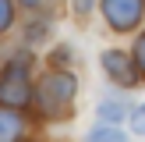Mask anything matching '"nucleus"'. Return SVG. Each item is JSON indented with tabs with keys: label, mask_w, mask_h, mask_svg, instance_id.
<instances>
[{
	"label": "nucleus",
	"mask_w": 145,
	"mask_h": 142,
	"mask_svg": "<svg viewBox=\"0 0 145 142\" xmlns=\"http://www.w3.org/2000/svg\"><path fill=\"white\" fill-rule=\"evenodd\" d=\"M74 92H78L74 75H67V71H50V75L35 85L32 99H35V106H39L46 117H57V114H67Z\"/></svg>",
	"instance_id": "obj_1"
},
{
	"label": "nucleus",
	"mask_w": 145,
	"mask_h": 142,
	"mask_svg": "<svg viewBox=\"0 0 145 142\" xmlns=\"http://www.w3.org/2000/svg\"><path fill=\"white\" fill-rule=\"evenodd\" d=\"M32 103V82H28V68L21 60H11L0 71V106L11 110H25Z\"/></svg>",
	"instance_id": "obj_2"
},
{
	"label": "nucleus",
	"mask_w": 145,
	"mask_h": 142,
	"mask_svg": "<svg viewBox=\"0 0 145 142\" xmlns=\"http://www.w3.org/2000/svg\"><path fill=\"white\" fill-rule=\"evenodd\" d=\"M142 14H145V0H103V18L117 32L135 28L142 21Z\"/></svg>",
	"instance_id": "obj_3"
},
{
	"label": "nucleus",
	"mask_w": 145,
	"mask_h": 142,
	"mask_svg": "<svg viewBox=\"0 0 145 142\" xmlns=\"http://www.w3.org/2000/svg\"><path fill=\"white\" fill-rule=\"evenodd\" d=\"M103 71L113 78L117 85H138V68H135V57H127V53H120V50H106L103 53Z\"/></svg>",
	"instance_id": "obj_4"
},
{
	"label": "nucleus",
	"mask_w": 145,
	"mask_h": 142,
	"mask_svg": "<svg viewBox=\"0 0 145 142\" xmlns=\"http://www.w3.org/2000/svg\"><path fill=\"white\" fill-rule=\"evenodd\" d=\"M21 114L11 110V106H0V142H21Z\"/></svg>",
	"instance_id": "obj_5"
},
{
	"label": "nucleus",
	"mask_w": 145,
	"mask_h": 142,
	"mask_svg": "<svg viewBox=\"0 0 145 142\" xmlns=\"http://www.w3.org/2000/svg\"><path fill=\"white\" fill-rule=\"evenodd\" d=\"M99 117H103V121H120V117H127V106L106 99V103H99Z\"/></svg>",
	"instance_id": "obj_6"
},
{
	"label": "nucleus",
	"mask_w": 145,
	"mask_h": 142,
	"mask_svg": "<svg viewBox=\"0 0 145 142\" xmlns=\"http://www.w3.org/2000/svg\"><path fill=\"white\" fill-rule=\"evenodd\" d=\"M85 142H127V139L117 131V128H96V131H92Z\"/></svg>",
	"instance_id": "obj_7"
},
{
	"label": "nucleus",
	"mask_w": 145,
	"mask_h": 142,
	"mask_svg": "<svg viewBox=\"0 0 145 142\" xmlns=\"http://www.w3.org/2000/svg\"><path fill=\"white\" fill-rule=\"evenodd\" d=\"M11 21H14V0H0V32L11 28Z\"/></svg>",
	"instance_id": "obj_8"
},
{
	"label": "nucleus",
	"mask_w": 145,
	"mask_h": 142,
	"mask_svg": "<svg viewBox=\"0 0 145 142\" xmlns=\"http://www.w3.org/2000/svg\"><path fill=\"white\" fill-rule=\"evenodd\" d=\"M135 68H138V75H145V32L135 43Z\"/></svg>",
	"instance_id": "obj_9"
},
{
	"label": "nucleus",
	"mask_w": 145,
	"mask_h": 142,
	"mask_svg": "<svg viewBox=\"0 0 145 142\" xmlns=\"http://www.w3.org/2000/svg\"><path fill=\"white\" fill-rule=\"evenodd\" d=\"M131 128H135V135H145V103L131 110Z\"/></svg>",
	"instance_id": "obj_10"
},
{
	"label": "nucleus",
	"mask_w": 145,
	"mask_h": 142,
	"mask_svg": "<svg viewBox=\"0 0 145 142\" xmlns=\"http://www.w3.org/2000/svg\"><path fill=\"white\" fill-rule=\"evenodd\" d=\"M92 4H96V0H74V14H89Z\"/></svg>",
	"instance_id": "obj_11"
},
{
	"label": "nucleus",
	"mask_w": 145,
	"mask_h": 142,
	"mask_svg": "<svg viewBox=\"0 0 145 142\" xmlns=\"http://www.w3.org/2000/svg\"><path fill=\"white\" fill-rule=\"evenodd\" d=\"M25 7H39V4H46V0H21Z\"/></svg>",
	"instance_id": "obj_12"
}]
</instances>
